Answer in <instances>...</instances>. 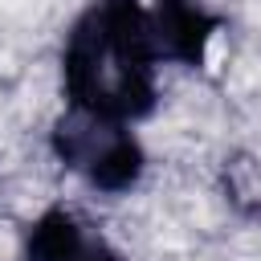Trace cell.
Instances as JSON below:
<instances>
[{
  "instance_id": "cell-4",
  "label": "cell",
  "mask_w": 261,
  "mask_h": 261,
  "mask_svg": "<svg viewBox=\"0 0 261 261\" xmlns=\"http://www.w3.org/2000/svg\"><path fill=\"white\" fill-rule=\"evenodd\" d=\"M147 20H151V37H155L159 61L163 65H184V69H200L204 65L208 45L224 24V16H216L200 0H151L147 4Z\"/></svg>"
},
{
  "instance_id": "cell-2",
  "label": "cell",
  "mask_w": 261,
  "mask_h": 261,
  "mask_svg": "<svg viewBox=\"0 0 261 261\" xmlns=\"http://www.w3.org/2000/svg\"><path fill=\"white\" fill-rule=\"evenodd\" d=\"M49 151L82 184L110 192V196L130 192L147 171V151H143L139 135L130 130V122L102 118V114L73 110V106H65L53 118Z\"/></svg>"
},
{
  "instance_id": "cell-3",
  "label": "cell",
  "mask_w": 261,
  "mask_h": 261,
  "mask_svg": "<svg viewBox=\"0 0 261 261\" xmlns=\"http://www.w3.org/2000/svg\"><path fill=\"white\" fill-rule=\"evenodd\" d=\"M20 261H122L98 224L73 208H45L20 241Z\"/></svg>"
},
{
  "instance_id": "cell-1",
  "label": "cell",
  "mask_w": 261,
  "mask_h": 261,
  "mask_svg": "<svg viewBox=\"0 0 261 261\" xmlns=\"http://www.w3.org/2000/svg\"><path fill=\"white\" fill-rule=\"evenodd\" d=\"M159 65L143 0H90L61 45V94L73 110L139 122L159 102Z\"/></svg>"
}]
</instances>
